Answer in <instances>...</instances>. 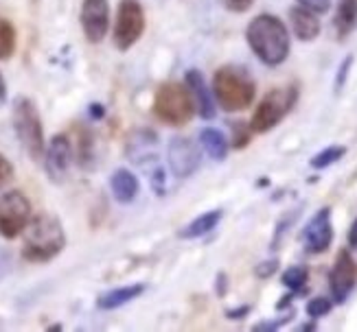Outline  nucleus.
<instances>
[{"label":"nucleus","instance_id":"1","mask_svg":"<svg viewBox=\"0 0 357 332\" xmlns=\"http://www.w3.org/2000/svg\"><path fill=\"white\" fill-rule=\"evenodd\" d=\"M245 40L250 44L252 53L270 68L281 66L291 49L289 31L285 22L272 13L257 15L245 29Z\"/></svg>","mask_w":357,"mask_h":332},{"label":"nucleus","instance_id":"2","mask_svg":"<svg viewBox=\"0 0 357 332\" xmlns=\"http://www.w3.org/2000/svg\"><path fill=\"white\" fill-rule=\"evenodd\" d=\"M66 245V234L59 219L42 212L31 216L29 226L24 228V245L22 258L29 262H49L53 260Z\"/></svg>","mask_w":357,"mask_h":332},{"label":"nucleus","instance_id":"3","mask_svg":"<svg viewBox=\"0 0 357 332\" xmlns=\"http://www.w3.org/2000/svg\"><path fill=\"white\" fill-rule=\"evenodd\" d=\"M213 92L224 112H241L257 97V84L241 66H222L213 77Z\"/></svg>","mask_w":357,"mask_h":332},{"label":"nucleus","instance_id":"4","mask_svg":"<svg viewBox=\"0 0 357 332\" xmlns=\"http://www.w3.org/2000/svg\"><path fill=\"white\" fill-rule=\"evenodd\" d=\"M13 129L31 160L42 162L44 151H46L42 118H40L36 103L29 97H15L13 101Z\"/></svg>","mask_w":357,"mask_h":332},{"label":"nucleus","instance_id":"5","mask_svg":"<svg viewBox=\"0 0 357 332\" xmlns=\"http://www.w3.org/2000/svg\"><path fill=\"white\" fill-rule=\"evenodd\" d=\"M153 112L162 122L182 127L195 114V101L191 90L186 88V84H162L156 92V99H153Z\"/></svg>","mask_w":357,"mask_h":332},{"label":"nucleus","instance_id":"6","mask_svg":"<svg viewBox=\"0 0 357 332\" xmlns=\"http://www.w3.org/2000/svg\"><path fill=\"white\" fill-rule=\"evenodd\" d=\"M298 99V90L296 88H274L270 90L266 97L261 99V103L257 105L250 127L255 134H266L270 129H274L278 122H281L289 112L291 107L296 105Z\"/></svg>","mask_w":357,"mask_h":332},{"label":"nucleus","instance_id":"7","mask_svg":"<svg viewBox=\"0 0 357 332\" xmlns=\"http://www.w3.org/2000/svg\"><path fill=\"white\" fill-rule=\"evenodd\" d=\"M145 31V11L138 0H121L114 22V46L119 51H130L141 40Z\"/></svg>","mask_w":357,"mask_h":332},{"label":"nucleus","instance_id":"8","mask_svg":"<svg viewBox=\"0 0 357 332\" xmlns=\"http://www.w3.org/2000/svg\"><path fill=\"white\" fill-rule=\"evenodd\" d=\"M31 221V201L22 191H7L0 195V236L15 239Z\"/></svg>","mask_w":357,"mask_h":332},{"label":"nucleus","instance_id":"9","mask_svg":"<svg viewBox=\"0 0 357 332\" xmlns=\"http://www.w3.org/2000/svg\"><path fill=\"white\" fill-rule=\"evenodd\" d=\"M355 282H357V264L351 256V251L347 249L337 251L335 262L329 271V291L335 304L347 302L351 291L355 289Z\"/></svg>","mask_w":357,"mask_h":332},{"label":"nucleus","instance_id":"10","mask_svg":"<svg viewBox=\"0 0 357 332\" xmlns=\"http://www.w3.org/2000/svg\"><path fill=\"white\" fill-rule=\"evenodd\" d=\"M73 164V147L64 134H55L44 151V168L53 184H64Z\"/></svg>","mask_w":357,"mask_h":332},{"label":"nucleus","instance_id":"11","mask_svg":"<svg viewBox=\"0 0 357 332\" xmlns=\"http://www.w3.org/2000/svg\"><path fill=\"white\" fill-rule=\"evenodd\" d=\"M167 157H169V168L178 177H191L193 173L199 168V151L193 145V140L184 138V136H176L169 140V147H167Z\"/></svg>","mask_w":357,"mask_h":332},{"label":"nucleus","instance_id":"12","mask_svg":"<svg viewBox=\"0 0 357 332\" xmlns=\"http://www.w3.org/2000/svg\"><path fill=\"white\" fill-rule=\"evenodd\" d=\"M305 249L309 254H324L333 243V223L331 208H320L303 230Z\"/></svg>","mask_w":357,"mask_h":332},{"label":"nucleus","instance_id":"13","mask_svg":"<svg viewBox=\"0 0 357 332\" xmlns=\"http://www.w3.org/2000/svg\"><path fill=\"white\" fill-rule=\"evenodd\" d=\"M79 20L86 40L99 44L110 29V5H107V0H84Z\"/></svg>","mask_w":357,"mask_h":332},{"label":"nucleus","instance_id":"14","mask_svg":"<svg viewBox=\"0 0 357 332\" xmlns=\"http://www.w3.org/2000/svg\"><path fill=\"white\" fill-rule=\"evenodd\" d=\"M184 84H186V88H189L191 94H193V101H195L197 114H199L202 118H206V120L215 118V114H217V112H215V103H213L211 92H208V88H206L204 74H202L197 68L186 70V74H184Z\"/></svg>","mask_w":357,"mask_h":332},{"label":"nucleus","instance_id":"15","mask_svg":"<svg viewBox=\"0 0 357 332\" xmlns=\"http://www.w3.org/2000/svg\"><path fill=\"white\" fill-rule=\"evenodd\" d=\"M289 24H291V33L301 42H314L320 35V29H322L318 13L309 11L301 5L289 9Z\"/></svg>","mask_w":357,"mask_h":332},{"label":"nucleus","instance_id":"16","mask_svg":"<svg viewBox=\"0 0 357 332\" xmlns=\"http://www.w3.org/2000/svg\"><path fill=\"white\" fill-rule=\"evenodd\" d=\"M110 188L119 203H132L138 197L141 184H138V177L130 168H116L110 177Z\"/></svg>","mask_w":357,"mask_h":332},{"label":"nucleus","instance_id":"17","mask_svg":"<svg viewBox=\"0 0 357 332\" xmlns=\"http://www.w3.org/2000/svg\"><path fill=\"white\" fill-rule=\"evenodd\" d=\"M145 287L143 284H132V287H121V289H112L103 295H99L97 299V308L101 310H114V308H121L130 304L132 299H136L138 295H143Z\"/></svg>","mask_w":357,"mask_h":332},{"label":"nucleus","instance_id":"18","mask_svg":"<svg viewBox=\"0 0 357 332\" xmlns=\"http://www.w3.org/2000/svg\"><path fill=\"white\" fill-rule=\"evenodd\" d=\"M333 26L340 40H344L357 29V0H340L335 9Z\"/></svg>","mask_w":357,"mask_h":332},{"label":"nucleus","instance_id":"19","mask_svg":"<svg viewBox=\"0 0 357 332\" xmlns=\"http://www.w3.org/2000/svg\"><path fill=\"white\" fill-rule=\"evenodd\" d=\"M220 221H222V210H211V212L199 214L180 232V239H186V241L199 239V236L208 234L211 230H215L217 226H220Z\"/></svg>","mask_w":357,"mask_h":332},{"label":"nucleus","instance_id":"20","mask_svg":"<svg viewBox=\"0 0 357 332\" xmlns=\"http://www.w3.org/2000/svg\"><path fill=\"white\" fill-rule=\"evenodd\" d=\"M199 140H202V147H204V151L213 157L215 162L226 160L228 142H226V138H224V134L220 129H213V127L202 129L199 132Z\"/></svg>","mask_w":357,"mask_h":332},{"label":"nucleus","instance_id":"21","mask_svg":"<svg viewBox=\"0 0 357 332\" xmlns=\"http://www.w3.org/2000/svg\"><path fill=\"white\" fill-rule=\"evenodd\" d=\"M307 280H309V271H307V267H303V264H294V267L285 269L283 276H281L283 287L294 291V293H301L305 289Z\"/></svg>","mask_w":357,"mask_h":332},{"label":"nucleus","instance_id":"22","mask_svg":"<svg viewBox=\"0 0 357 332\" xmlns=\"http://www.w3.org/2000/svg\"><path fill=\"white\" fill-rule=\"evenodd\" d=\"M344 155H347V147L331 145L327 149H322L320 153H316L312 160H309V164H312V168H316V171H322V168L335 164L337 160H342Z\"/></svg>","mask_w":357,"mask_h":332},{"label":"nucleus","instance_id":"23","mask_svg":"<svg viewBox=\"0 0 357 332\" xmlns=\"http://www.w3.org/2000/svg\"><path fill=\"white\" fill-rule=\"evenodd\" d=\"M15 53V29L7 18H0V59H9Z\"/></svg>","mask_w":357,"mask_h":332},{"label":"nucleus","instance_id":"24","mask_svg":"<svg viewBox=\"0 0 357 332\" xmlns=\"http://www.w3.org/2000/svg\"><path fill=\"white\" fill-rule=\"evenodd\" d=\"M305 310H307V315H309L312 319H320V317H324V315H329V313L333 310V299L318 295V297H314V299H309L307 306H305Z\"/></svg>","mask_w":357,"mask_h":332},{"label":"nucleus","instance_id":"25","mask_svg":"<svg viewBox=\"0 0 357 332\" xmlns=\"http://www.w3.org/2000/svg\"><path fill=\"white\" fill-rule=\"evenodd\" d=\"M230 132H232V147L235 149H243L250 142V136L255 134L248 122H230Z\"/></svg>","mask_w":357,"mask_h":332},{"label":"nucleus","instance_id":"26","mask_svg":"<svg viewBox=\"0 0 357 332\" xmlns=\"http://www.w3.org/2000/svg\"><path fill=\"white\" fill-rule=\"evenodd\" d=\"M351 66H353V55H349V57H344V61L340 64V68H337V74H335V92H340L344 88V84H347V79H349V72H351Z\"/></svg>","mask_w":357,"mask_h":332},{"label":"nucleus","instance_id":"27","mask_svg":"<svg viewBox=\"0 0 357 332\" xmlns=\"http://www.w3.org/2000/svg\"><path fill=\"white\" fill-rule=\"evenodd\" d=\"M291 317H294V310H291L289 315H285V317H281V319H270V322H261V324H255V328H252V330H259V332L278 330V328H283L287 322H291Z\"/></svg>","mask_w":357,"mask_h":332},{"label":"nucleus","instance_id":"28","mask_svg":"<svg viewBox=\"0 0 357 332\" xmlns=\"http://www.w3.org/2000/svg\"><path fill=\"white\" fill-rule=\"evenodd\" d=\"M276 269H278V260L272 258V260H263L261 264H257L255 274H257V278H261V280H268V278H272V276L276 274Z\"/></svg>","mask_w":357,"mask_h":332},{"label":"nucleus","instance_id":"29","mask_svg":"<svg viewBox=\"0 0 357 332\" xmlns=\"http://www.w3.org/2000/svg\"><path fill=\"white\" fill-rule=\"evenodd\" d=\"M298 5L320 15V13H327L331 9V0H298Z\"/></svg>","mask_w":357,"mask_h":332},{"label":"nucleus","instance_id":"30","mask_svg":"<svg viewBox=\"0 0 357 332\" xmlns=\"http://www.w3.org/2000/svg\"><path fill=\"white\" fill-rule=\"evenodd\" d=\"M13 180V164L7 160V155L0 153V188L7 186Z\"/></svg>","mask_w":357,"mask_h":332},{"label":"nucleus","instance_id":"31","mask_svg":"<svg viewBox=\"0 0 357 332\" xmlns=\"http://www.w3.org/2000/svg\"><path fill=\"white\" fill-rule=\"evenodd\" d=\"M224 7L232 13H245L255 5V0H222Z\"/></svg>","mask_w":357,"mask_h":332},{"label":"nucleus","instance_id":"32","mask_svg":"<svg viewBox=\"0 0 357 332\" xmlns=\"http://www.w3.org/2000/svg\"><path fill=\"white\" fill-rule=\"evenodd\" d=\"M248 313H250V306H241V308H228V310H226V317L235 322V319H243Z\"/></svg>","mask_w":357,"mask_h":332},{"label":"nucleus","instance_id":"33","mask_svg":"<svg viewBox=\"0 0 357 332\" xmlns=\"http://www.w3.org/2000/svg\"><path fill=\"white\" fill-rule=\"evenodd\" d=\"M347 241H349V247H357V219L351 223V228H349V236H347Z\"/></svg>","mask_w":357,"mask_h":332},{"label":"nucleus","instance_id":"34","mask_svg":"<svg viewBox=\"0 0 357 332\" xmlns=\"http://www.w3.org/2000/svg\"><path fill=\"white\" fill-rule=\"evenodd\" d=\"M226 274H220L217 276V295H224L226 293Z\"/></svg>","mask_w":357,"mask_h":332},{"label":"nucleus","instance_id":"35","mask_svg":"<svg viewBox=\"0 0 357 332\" xmlns=\"http://www.w3.org/2000/svg\"><path fill=\"white\" fill-rule=\"evenodd\" d=\"M7 101V84H5V77L0 72V103Z\"/></svg>","mask_w":357,"mask_h":332},{"label":"nucleus","instance_id":"36","mask_svg":"<svg viewBox=\"0 0 357 332\" xmlns=\"http://www.w3.org/2000/svg\"><path fill=\"white\" fill-rule=\"evenodd\" d=\"M90 114L95 116V118H101V116H103V107L97 105V103H92V105H90Z\"/></svg>","mask_w":357,"mask_h":332},{"label":"nucleus","instance_id":"37","mask_svg":"<svg viewBox=\"0 0 357 332\" xmlns=\"http://www.w3.org/2000/svg\"><path fill=\"white\" fill-rule=\"evenodd\" d=\"M316 328H318L316 324H303L301 326V330H316Z\"/></svg>","mask_w":357,"mask_h":332}]
</instances>
